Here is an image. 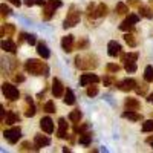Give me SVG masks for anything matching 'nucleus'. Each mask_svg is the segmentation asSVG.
I'll return each instance as SVG.
<instances>
[{
    "instance_id": "1",
    "label": "nucleus",
    "mask_w": 153,
    "mask_h": 153,
    "mask_svg": "<svg viewBox=\"0 0 153 153\" xmlns=\"http://www.w3.org/2000/svg\"><path fill=\"white\" fill-rule=\"evenodd\" d=\"M25 71L31 75H48V66L45 65V61L31 58L25 63Z\"/></svg>"
},
{
    "instance_id": "2",
    "label": "nucleus",
    "mask_w": 153,
    "mask_h": 153,
    "mask_svg": "<svg viewBox=\"0 0 153 153\" xmlns=\"http://www.w3.org/2000/svg\"><path fill=\"white\" fill-rule=\"evenodd\" d=\"M75 66L78 69H83V71H92L98 66V61H97V57L91 55V54H87L84 57L76 55L75 57Z\"/></svg>"
},
{
    "instance_id": "3",
    "label": "nucleus",
    "mask_w": 153,
    "mask_h": 153,
    "mask_svg": "<svg viewBox=\"0 0 153 153\" xmlns=\"http://www.w3.org/2000/svg\"><path fill=\"white\" fill-rule=\"evenodd\" d=\"M61 5H63L61 0H46V3L43 5V9H42V19L51 20L52 16L55 14V9H58Z\"/></svg>"
},
{
    "instance_id": "4",
    "label": "nucleus",
    "mask_w": 153,
    "mask_h": 153,
    "mask_svg": "<svg viewBox=\"0 0 153 153\" xmlns=\"http://www.w3.org/2000/svg\"><path fill=\"white\" fill-rule=\"evenodd\" d=\"M80 19H81L80 11L76 9L75 6H71L68 16H66V19H65V23H63V26H65L66 29H68V28H74V26H76V25L80 23Z\"/></svg>"
},
{
    "instance_id": "5",
    "label": "nucleus",
    "mask_w": 153,
    "mask_h": 153,
    "mask_svg": "<svg viewBox=\"0 0 153 153\" xmlns=\"http://www.w3.org/2000/svg\"><path fill=\"white\" fill-rule=\"evenodd\" d=\"M2 92H3V97L9 101H16L20 98V92H19V89L14 86V84H11V83H3L2 84Z\"/></svg>"
},
{
    "instance_id": "6",
    "label": "nucleus",
    "mask_w": 153,
    "mask_h": 153,
    "mask_svg": "<svg viewBox=\"0 0 153 153\" xmlns=\"http://www.w3.org/2000/svg\"><path fill=\"white\" fill-rule=\"evenodd\" d=\"M3 136H5V139L9 144H17L20 136H22V129H20V127H16V126L9 127V129H6L3 132Z\"/></svg>"
},
{
    "instance_id": "7",
    "label": "nucleus",
    "mask_w": 153,
    "mask_h": 153,
    "mask_svg": "<svg viewBox=\"0 0 153 153\" xmlns=\"http://www.w3.org/2000/svg\"><path fill=\"white\" fill-rule=\"evenodd\" d=\"M139 17H141V16H138V14H129V17H127V19L120 25V29L124 31V32H127V31H133L135 25L139 22Z\"/></svg>"
},
{
    "instance_id": "8",
    "label": "nucleus",
    "mask_w": 153,
    "mask_h": 153,
    "mask_svg": "<svg viewBox=\"0 0 153 153\" xmlns=\"http://www.w3.org/2000/svg\"><path fill=\"white\" fill-rule=\"evenodd\" d=\"M136 86H138V83H136L133 78H124V80H121V81H118V83H117V87L120 89V91H123V92H130V91H135Z\"/></svg>"
},
{
    "instance_id": "9",
    "label": "nucleus",
    "mask_w": 153,
    "mask_h": 153,
    "mask_svg": "<svg viewBox=\"0 0 153 153\" xmlns=\"http://www.w3.org/2000/svg\"><path fill=\"white\" fill-rule=\"evenodd\" d=\"M65 92H66V89L63 86V83L58 78H54L52 80V95L55 98H61V97H65Z\"/></svg>"
},
{
    "instance_id": "10",
    "label": "nucleus",
    "mask_w": 153,
    "mask_h": 153,
    "mask_svg": "<svg viewBox=\"0 0 153 153\" xmlns=\"http://www.w3.org/2000/svg\"><path fill=\"white\" fill-rule=\"evenodd\" d=\"M100 83V78L95 75V74H83L80 76V84L81 86H91V84H98Z\"/></svg>"
},
{
    "instance_id": "11",
    "label": "nucleus",
    "mask_w": 153,
    "mask_h": 153,
    "mask_svg": "<svg viewBox=\"0 0 153 153\" xmlns=\"http://www.w3.org/2000/svg\"><path fill=\"white\" fill-rule=\"evenodd\" d=\"M34 144H35V149L40 150L42 147H46L51 144V138L48 135H35L34 136Z\"/></svg>"
},
{
    "instance_id": "12",
    "label": "nucleus",
    "mask_w": 153,
    "mask_h": 153,
    "mask_svg": "<svg viewBox=\"0 0 153 153\" xmlns=\"http://www.w3.org/2000/svg\"><path fill=\"white\" fill-rule=\"evenodd\" d=\"M40 127H42V130H43L45 133L51 135V133L54 132V121L51 120L49 117H45V118L40 120Z\"/></svg>"
},
{
    "instance_id": "13",
    "label": "nucleus",
    "mask_w": 153,
    "mask_h": 153,
    "mask_svg": "<svg viewBox=\"0 0 153 153\" xmlns=\"http://www.w3.org/2000/svg\"><path fill=\"white\" fill-rule=\"evenodd\" d=\"M121 45L118 43V42H115V40H112V42H109V45H107V54L110 55V57H117V55H121Z\"/></svg>"
},
{
    "instance_id": "14",
    "label": "nucleus",
    "mask_w": 153,
    "mask_h": 153,
    "mask_svg": "<svg viewBox=\"0 0 153 153\" xmlns=\"http://www.w3.org/2000/svg\"><path fill=\"white\" fill-rule=\"evenodd\" d=\"M61 49L65 52H72L74 51V35H66L61 38Z\"/></svg>"
},
{
    "instance_id": "15",
    "label": "nucleus",
    "mask_w": 153,
    "mask_h": 153,
    "mask_svg": "<svg viewBox=\"0 0 153 153\" xmlns=\"http://www.w3.org/2000/svg\"><path fill=\"white\" fill-rule=\"evenodd\" d=\"M57 136L60 139H65L68 138V121L65 118H60L58 120V130H57Z\"/></svg>"
},
{
    "instance_id": "16",
    "label": "nucleus",
    "mask_w": 153,
    "mask_h": 153,
    "mask_svg": "<svg viewBox=\"0 0 153 153\" xmlns=\"http://www.w3.org/2000/svg\"><path fill=\"white\" fill-rule=\"evenodd\" d=\"M123 118L129 120V121H133V123H138V121L143 120V115H139L136 110H127L126 109V112H123Z\"/></svg>"
},
{
    "instance_id": "17",
    "label": "nucleus",
    "mask_w": 153,
    "mask_h": 153,
    "mask_svg": "<svg viewBox=\"0 0 153 153\" xmlns=\"http://www.w3.org/2000/svg\"><path fill=\"white\" fill-rule=\"evenodd\" d=\"M37 54L40 55L42 58L48 60L51 57V51L48 49V45L45 42H40V43H37Z\"/></svg>"
},
{
    "instance_id": "18",
    "label": "nucleus",
    "mask_w": 153,
    "mask_h": 153,
    "mask_svg": "<svg viewBox=\"0 0 153 153\" xmlns=\"http://www.w3.org/2000/svg\"><path fill=\"white\" fill-rule=\"evenodd\" d=\"M2 49L9 52V54H16L17 52V45L12 42L11 38H6V40H2Z\"/></svg>"
},
{
    "instance_id": "19",
    "label": "nucleus",
    "mask_w": 153,
    "mask_h": 153,
    "mask_svg": "<svg viewBox=\"0 0 153 153\" xmlns=\"http://www.w3.org/2000/svg\"><path fill=\"white\" fill-rule=\"evenodd\" d=\"M124 107H126L127 110H139L141 104H139V101H138L136 98H126Z\"/></svg>"
},
{
    "instance_id": "20",
    "label": "nucleus",
    "mask_w": 153,
    "mask_h": 153,
    "mask_svg": "<svg viewBox=\"0 0 153 153\" xmlns=\"http://www.w3.org/2000/svg\"><path fill=\"white\" fill-rule=\"evenodd\" d=\"M107 12H109V8H107V5H104V3H100V5H97V8H95V12H94V19L106 17V16H107Z\"/></svg>"
},
{
    "instance_id": "21",
    "label": "nucleus",
    "mask_w": 153,
    "mask_h": 153,
    "mask_svg": "<svg viewBox=\"0 0 153 153\" xmlns=\"http://www.w3.org/2000/svg\"><path fill=\"white\" fill-rule=\"evenodd\" d=\"M35 106H34V101H32V98L31 97H26V110H25V117H28V118H31V117H34L35 115Z\"/></svg>"
},
{
    "instance_id": "22",
    "label": "nucleus",
    "mask_w": 153,
    "mask_h": 153,
    "mask_svg": "<svg viewBox=\"0 0 153 153\" xmlns=\"http://www.w3.org/2000/svg\"><path fill=\"white\" fill-rule=\"evenodd\" d=\"M16 34V26L11 23H6L2 26V37H12Z\"/></svg>"
},
{
    "instance_id": "23",
    "label": "nucleus",
    "mask_w": 153,
    "mask_h": 153,
    "mask_svg": "<svg viewBox=\"0 0 153 153\" xmlns=\"http://www.w3.org/2000/svg\"><path fill=\"white\" fill-rule=\"evenodd\" d=\"M138 11H139V16H141V17H144V19H153V9L152 8L141 5V6L138 8Z\"/></svg>"
},
{
    "instance_id": "24",
    "label": "nucleus",
    "mask_w": 153,
    "mask_h": 153,
    "mask_svg": "<svg viewBox=\"0 0 153 153\" xmlns=\"http://www.w3.org/2000/svg\"><path fill=\"white\" fill-rule=\"evenodd\" d=\"M63 101H65V104H68V106H74V104H75L76 100H75V95H74V92L71 91V89H66Z\"/></svg>"
},
{
    "instance_id": "25",
    "label": "nucleus",
    "mask_w": 153,
    "mask_h": 153,
    "mask_svg": "<svg viewBox=\"0 0 153 153\" xmlns=\"http://www.w3.org/2000/svg\"><path fill=\"white\" fill-rule=\"evenodd\" d=\"M80 144L83 146H89L92 143V133L91 132H84V133H80V138H78Z\"/></svg>"
},
{
    "instance_id": "26",
    "label": "nucleus",
    "mask_w": 153,
    "mask_h": 153,
    "mask_svg": "<svg viewBox=\"0 0 153 153\" xmlns=\"http://www.w3.org/2000/svg\"><path fill=\"white\" fill-rule=\"evenodd\" d=\"M124 42H126L127 45H129L130 48H135V46L138 45V42H136V37H135V35H133L130 31L124 34Z\"/></svg>"
},
{
    "instance_id": "27",
    "label": "nucleus",
    "mask_w": 153,
    "mask_h": 153,
    "mask_svg": "<svg viewBox=\"0 0 153 153\" xmlns=\"http://www.w3.org/2000/svg\"><path fill=\"white\" fill-rule=\"evenodd\" d=\"M115 12H117L118 16H126V14H129V6H127L126 3L120 2L117 3V6H115Z\"/></svg>"
},
{
    "instance_id": "28",
    "label": "nucleus",
    "mask_w": 153,
    "mask_h": 153,
    "mask_svg": "<svg viewBox=\"0 0 153 153\" xmlns=\"http://www.w3.org/2000/svg\"><path fill=\"white\" fill-rule=\"evenodd\" d=\"M5 121H6V124L12 126V124H16V123H20V117H19L17 113H14V112H8Z\"/></svg>"
},
{
    "instance_id": "29",
    "label": "nucleus",
    "mask_w": 153,
    "mask_h": 153,
    "mask_svg": "<svg viewBox=\"0 0 153 153\" xmlns=\"http://www.w3.org/2000/svg\"><path fill=\"white\" fill-rule=\"evenodd\" d=\"M138 60V52H129V54H121V61L129 63V61H136Z\"/></svg>"
},
{
    "instance_id": "30",
    "label": "nucleus",
    "mask_w": 153,
    "mask_h": 153,
    "mask_svg": "<svg viewBox=\"0 0 153 153\" xmlns=\"http://www.w3.org/2000/svg\"><path fill=\"white\" fill-rule=\"evenodd\" d=\"M69 120H71V123H80V120H81V112H80V109H75V110H72L71 113H69Z\"/></svg>"
},
{
    "instance_id": "31",
    "label": "nucleus",
    "mask_w": 153,
    "mask_h": 153,
    "mask_svg": "<svg viewBox=\"0 0 153 153\" xmlns=\"http://www.w3.org/2000/svg\"><path fill=\"white\" fill-rule=\"evenodd\" d=\"M103 83H104V86L110 87L113 84H117V76H115L113 74H109V75H106L104 78H103Z\"/></svg>"
},
{
    "instance_id": "32",
    "label": "nucleus",
    "mask_w": 153,
    "mask_h": 153,
    "mask_svg": "<svg viewBox=\"0 0 153 153\" xmlns=\"http://www.w3.org/2000/svg\"><path fill=\"white\" fill-rule=\"evenodd\" d=\"M144 81H147V83L153 81V66H146V69H144Z\"/></svg>"
},
{
    "instance_id": "33",
    "label": "nucleus",
    "mask_w": 153,
    "mask_h": 153,
    "mask_svg": "<svg viewBox=\"0 0 153 153\" xmlns=\"http://www.w3.org/2000/svg\"><path fill=\"white\" fill-rule=\"evenodd\" d=\"M120 69H121V66L117 65V63H109V65L106 66V71L109 74H117V72H120Z\"/></svg>"
},
{
    "instance_id": "34",
    "label": "nucleus",
    "mask_w": 153,
    "mask_h": 153,
    "mask_svg": "<svg viewBox=\"0 0 153 153\" xmlns=\"http://www.w3.org/2000/svg\"><path fill=\"white\" fill-rule=\"evenodd\" d=\"M147 89H149V86H147V81H146V83L138 84L135 91H136V94H138V95H146V94H147Z\"/></svg>"
},
{
    "instance_id": "35",
    "label": "nucleus",
    "mask_w": 153,
    "mask_h": 153,
    "mask_svg": "<svg viewBox=\"0 0 153 153\" xmlns=\"http://www.w3.org/2000/svg\"><path fill=\"white\" fill-rule=\"evenodd\" d=\"M87 130V124H78L76 123L75 127H74V133L75 135H78V133H84Z\"/></svg>"
},
{
    "instance_id": "36",
    "label": "nucleus",
    "mask_w": 153,
    "mask_h": 153,
    "mask_svg": "<svg viewBox=\"0 0 153 153\" xmlns=\"http://www.w3.org/2000/svg\"><path fill=\"white\" fill-rule=\"evenodd\" d=\"M31 149L37 152V149H35V144L32 146L29 141H25V143H22V146H20V150H22V152H29Z\"/></svg>"
},
{
    "instance_id": "37",
    "label": "nucleus",
    "mask_w": 153,
    "mask_h": 153,
    "mask_svg": "<svg viewBox=\"0 0 153 153\" xmlns=\"http://www.w3.org/2000/svg\"><path fill=\"white\" fill-rule=\"evenodd\" d=\"M124 69L127 72H136V61H129V63H124Z\"/></svg>"
},
{
    "instance_id": "38",
    "label": "nucleus",
    "mask_w": 153,
    "mask_h": 153,
    "mask_svg": "<svg viewBox=\"0 0 153 153\" xmlns=\"http://www.w3.org/2000/svg\"><path fill=\"white\" fill-rule=\"evenodd\" d=\"M143 132H153V120H149V121H144L143 123Z\"/></svg>"
},
{
    "instance_id": "39",
    "label": "nucleus",
    "mask_w": 153,
    "mask_h": 153,
    "mask_svg": "<svg viewBox=\"0 0 153 153\" xmlns=\"http://www.w3.org/2000/svg\"><path fill=\"white\" fill-rule=\"evenodd\" d=\"M45 112L48 113H55V104H54V101H48V103L45 104Z\"/></svg>"
},
{
    "instance_id": "40",
    "label": "nucleus",
    "mask_w": 153,
    "mask_h": 153,
    "mask_svg": "<svg viewBox=\"0 0 153 153\" xmlns=\"http://www.w3.org/2000/svg\"><path fill=\"white\" fill-rule=\"evenodd\" d=\"M45 3H46V0H25V5H26V6H34V5L43 6Z\"/></svg>"
},
{
    "instance_id": "41",
    "label": "nucleus",
    "mask_w": 153,
    "mask_h": 153,
    "mask_svg": "<svg viewBox=\"0 0 153 153\" xmlns=\"http://www.w3.org/2000/svg\"><path fill=\"white\" fill-rule=\"evenodd\" d=\"M87 95H89V97H95V95H98V87H97V84L87 86Z\"/></svg>"
},
{
    "instance_id": "42",
    "label": "nucleus",
    "mask_w": 153,
    "mask_h": 153,
    "mask_svg": "<svg viewBox=\"0 0 153 153\" xmlns=\"http://www.w3.org/2000/svg\"><path fill=\"white\" fill-rule=\"evenodd\" d=\"M95 5L94 3H91V5H89L87 6V11H86V14H87V17H89V20H92L94 19V12H95Z\"/></svg>"
},
{
    "instance_id": "43",
    "label": "nucleus",
    "mask_w": 153,
    "mask_h": 153,
    "mask_svg": "<svg viewBox=\"0 0 153 153\" xmlns=\"http://www.w3.org/2000/svg\"><path fill=\"white\" fill-rule=\"evenodd\" d=\"M87 45H89L87 38H80L78 43H76V49H87Z\"/></svg>"
},
{
    "instance_id": "44",
    "label": "nucleus",
    "mask_w": 153,
    "mask_h": 153,
    "mask_svg": "<svg viewBox=\"0 0 153 153\" xmlns=\"http://www.w3.org/2000/svg\"><path fill=\"white\" fill-rule=\"evenodd\" d=\"M0 9H2V17H3V19L8 17V16L11 14V8L6 6V5H2V6H0Z\"/></svg>"
},
{
    "instance_id": "45",
    "label": "nucleus",
    "mask_w": 153,
    "mask_h": 153,
    "mask_svg": "<svg viewBox=\"0 0 153 153\" xmlns=\"http://www.w3.org/2000/svg\"><path fill=\"white\" fill-rule=\"evenodd\" d=\"M26 43H29V45H37L35 35H32V34H26Z\"/></svg>"
},
{
    "instance_id": "46",
    "label": "nucleus",
    "mask_w": 153,
    "mask_h": 153,
    "mask_svg": "<svg viewBox=\"0 0 153 153\" xmlns=\"http://www.w3.org/2000/svg\"><path fill=\"white\" fill-rule=\"evenodd\" d=\"M14 81H16V83H23V81H25V75H22V74L14 75Z\"/></svg>"
},
{
    "instance_id": "47",
    "label": "nucleus",
    "mask_w": 153,
    "mask_h": 153,
    "mask_svg": "<svg viewBox=\"0 0 153 153\" xmlns=\"http://www.w3.org/2000/svg\"><path fill=\"white\" fill-rule=\"evenodd\" d=\"M129 5L135 6V8H139V6H141V2H139V0H129Z\"/></svg>"
},
{
    "instance_id": "48",
    "label": "nucleus",
    "mask_w": 153,
    "mask_h": 153,
    "mask_svg": "<svg viewBox=\"0 0 153 153\" xmlns=\"http://www.w3.org/2000/svg\"><path fill=\"white\" fill-rule=\"evenodd\" d=\"M0 117H2V121L5 123V107H0Z\"/></svg>"
},
{
    "instance_id": "49",
    "label": "nucleus",
    "mask_w": 153,
    "mask_h": 153,
    "mask_svg": "<svg viewBox=\"0 0 153 153\" xmlns=\"http://www.w3.org/2000/svg\"><path fill=\"white\" fill-rule=\"evenodd\" d=\"M9 2H11L12 5H16V6H20V5H22V0H9Z\"/></svg>"
},
{
    "instance_id": "50",
    "label": "nucleus",
    "mask_w": 153,
    "mask_h": 153,
    "mask_svg": "<svg viewBox=\"0 0 153 153\" xmlns=\"http://www.w3.org/2000/svg\"><path fill=\"white\" fill-rule=\"evenodd\" d=\"M147 101H149V103H153V94H150V95H149Z\"/></svg>"
},
{
    "instance_id": "51",
    "label": "nucleus",
    "mask_w": 153,
    "mask_h": 153,
    "mask_svg": "<svg viewBox=\"0 0 153 153\" xmlns=\"http://www.w3.org/2000/svg\"><path fill=\"white\" fill-rule=\"evenodd\" d=\"M147 143H150V144L153 143V136H149V138H147Z\"/></svg>"
},
{
    "instance_id": "52",
    "label": "nucleus",
    "mask_w": 153,
    "mask_h": 153,
    "mask_svg": "<svg viewBox=\"0 0 153 153\" xmlns=\"http://www.w3.org/2000/svg\"><path fill=\"white\" fill-rule=\"evenodd\" d=\"M150 6H152V9H153V0H150Z\"/></svg>"
},
{
    "instance_id": "53",
    "label": "nucleus",
    "mask_w": 153,
    "mask_h": 153,
    "mask_svg": "<svg viewBox=\"0 0 153 153\" xmlns=\"http://www.w3.org/2000/svg\"><path fill=\"white\" fill-rule=\"evenodd\" d=\"M152 147H153V143H152Z\"/></svg>"
}]
</instances>
